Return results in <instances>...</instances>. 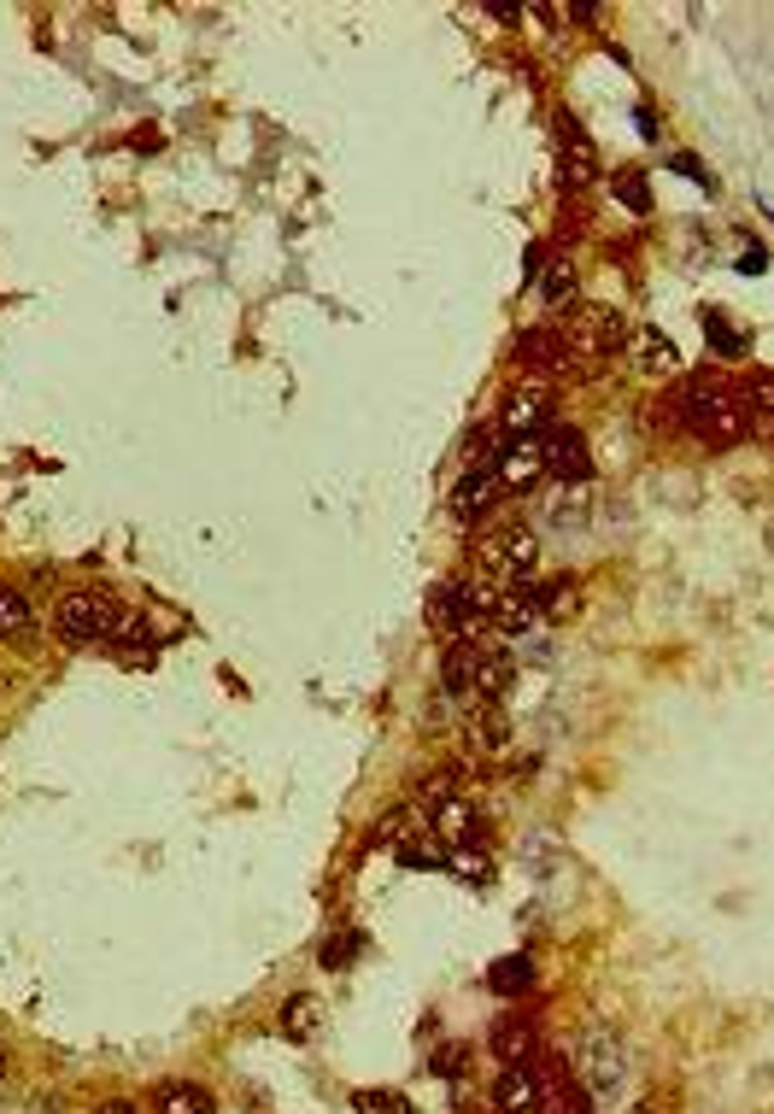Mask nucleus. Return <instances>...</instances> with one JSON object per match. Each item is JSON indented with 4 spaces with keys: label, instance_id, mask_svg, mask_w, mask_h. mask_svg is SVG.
Listing matches in <instances>:
<instances>
[{
    "label": "nucleus",
    "instance_id": "f257e3e1",
    "mask_svg": "<svg viewBox=\"0 0 774 1114\" xmlns=\"http://www.w3.org/2000/svg\"><path fill=\"white\" fill-rule=\"evenodd\" d=\"M675 423L693 428L704 446H739L751 435V405L721 382H686L675 400Z\"/></svg>",
    "mask_w": 774,
    "mask_h": 1114
},
{
    "label": "nucleus",
    "instance_id": "f03ea898",
    "mask_svg": "<svg viewBox=\"0 0 774 1114\" xmlns=\"http://www.w3.org/2000/svg\"><path fill=\"white\" fill-rule=\"evenodd\" d=\"M552 329L563 335V347H570V370L575 364L598 370L605 358L622 352V317H616L610 305H575L563 323H552Z\"/></svg>",
    "mask_w": 774,
    "mask_h": 1114
},
{
    "label": "nucleus",
    "instance_id": "7ed1b4c3",
    "mask_svg": "<svg viewBox=\"0 0 774 1114\" xmlns=\"http://www.w3.org/2000/svg\"><path fill=\"white\" fill-rule=\"evenodd\" d=\"M540 563V535L528 522H511V528H493L481 540V575H493L498 587H523Z\"/></svg>",
    "mask_w": 774,
    "mask_h": 1114
},
{
    "label": "nucleus",
    "instance_id": "20e7f679",
    "mask_svg": "<svg viewBox=\"0 0 774 1114\" xmlns=\"http://www.w3.org/2000/svg\"><path fill=\"white\" fill-rule=\"evenodd\" d=\"M112 593H94V587H71V593H59L54 598V633L65 645H94V640H106L112 633Z\"/></svg>",
    "mask_w": 774,
    "mask_h": 1114
},
{
    "label": "nucleus",
    "instance_id": "39448f33",
    "mask_svg": "<svg viewBox=\"0 0 774 1114\" xmlns=\"http://www.w3.org/2000/svg\"><path fill=\"white\" fill-rule=\"evenodd\" d=\"M487 605H493V593H481V587L452 575V581H440V587L428 593V628H440L446 640L475 633V628H487Z\"/></svg>",
    "mask_w": 774,
    "mask_h": 1114
},
{
    "label": "nucleus",
    "instance_id": "423d86ee",
    "mask_svg": "<svg viewBox=\"0 0 774 1114\" xmlns=\"http://www.w3.org/2000/svg\"><path fill=\"white\" fill-rule=\"evenodd\" d=\"M528 1073H535V1114H593L581 1079L570 1073V1061H563L558 1050H540L535 1061H528Z\"/></svg>",
    "mask_w": 774,
    "mask_h": 1114
},
{
    "label": "nucleus",
    "instance_id": "0eeeda50",
    "mask_svg": "<svg viewBox=\"0 0 774 1114\" xmlns=\"http://www.w3.org/2000/svg\"><path fill=\"white\" fill-rule=\"evenodd\" d=\"M581 1079H587L593 1096H616L628 1079V1056H622V1038L610 1026H587L581 1033Z\"/></svg>",
    "mask_w": 774,
    "mask_h": 1114
},
{
    "label": "nucleus",
    "instance_id": "6e6552de",
    "mask_svg": "<svg viewBox=\"0 0 774 1114\" xmlns=\"http://www.w3.org/2000/svg\"><path fill=\"white\" fill-rule=\"evenodd\" d=\"M552 410H558V387H552V382H540V375H528V382H516V387L505 393L498 428H505L511 440L540 435V428H552Z\"/></svg>",
    "mask_w": 774,
    "mask_h": 1114
},
{
    "label": "nucleus",
    "instance_id": "1a4fd4ad",
    "mask_svg": "<svg viewBox=\"0 0 774 1114\" xmlns=\"http://www.w3.org/2000/svg\"><path fill=\"white\" fill-rule=\"evenodd\" d=\"M493 475H498V487L505 493H528L546 475V446H540V435H523V440H505L498 446V464H493Z\"/></svg>",
    "mask_w": 774,
    "mask_h": 1114
},
{
    "label": "nucleus",
    "instance_id": "9d476101",
    "mask_svg": "<svg viewBox=\"0 0 774 1114\" xmlns=\"http://www.w3.org/2000/svg\"><path fill=\"white\" fill-rule=\"evenodd\" d=\"M511 358H516V364H523L528 375H540V382H552L558 370H570V347H563V335L552 329V323H540V329L516 335Z\"/></svg>",
    "mask_w": 774,
    "mask_h": 1114
},
{
    "label": "nucleus",
    "instance_id": "9b49d317",
    "mask_svg": "<svg viewBox=\"0 0 774 1114\" xmlns=\"http://www.w3.org/2000/svg\"><path fill=\"white\" fill-rule=\"evenodd\" d=\"M540 446H546V475H558V482H587L593 475L587 440L575 428H540Z\"/></svg>",
    "mask_w": 774,
    "mask_h": 1114
},
{
    "label": "nucleus",
    "instance_id": "f8f14e48",
    "mask_svg": "<svg viewBox=\"0 0 774 1114\" xmlns=\"http://www.w3.org/2000/svg\"><path fill=\"white\" fill-rule=\"evenodd\" d=\"M540 622V587L535 581H523V587H498L493 605H487V628L498 633H528Z\"/></svg>",
    "mask_w": 774,
    "mask_h": 1114
},
{
    "label": "nucleus",
    "instance_id": "ddd939ff",
    "mask_svg": "<svg viewBox=\"0 0 774 1114\" xmlns=\"http://www.w3.org/2000/svg\"><path fill=\"white\" fill-rule=\"evenodd\" d=\"M487 1044H493L498 1068H523V1061H535V1056H540V1026L528 1021V1015H498Z\"/></svg>",
    "mask_w": 774,
    "mask_h": 1114
},
{
    "label": "nucleus",
    "instance_id": "4468645a",
    "mask_svg": "<svg viewBox=\"0 0 774 1114\" xmlns=\"http://www.w3.org/2000/svg\"><path fill=\"white\" fill-rule=\"evenodd\" d=\"M475 640L481 633H458L440 651V693L446 698H470L475 705Z\"/></svg>",
    "mask_w": 774,
    "mask_h": 1114
},
{
    "label": "nucleus",
    "instance_id": "2eb2a0df",
    "mask_svg": "<svg viewBox=\"0 0 774 1114\" xmlns=\"http://www.w3.org/2000/svg\"><path fill=\"white\" fill-rule=\"evenodd\" d=\"M463 740H470L475 757H505L511 751V716L505 705H475L463 716Z\"/></svg>",
    "mask_w": 774,
    "mask_h": 1114
},
{
    "label": "nucleus",
    "instance_id": "dca6fc26",
    "mask_svg": "<svg viewBox=\"0 0 774 1114\" xmlns=\"http://www.w3.org/2000/svg\"><path fill=\"white\" fill-rule=\"evenodd\" d=\"M511 675H516L511 651L493 640H475V705H498L511 693Z\"/></svg>",
    "mask_w": 774,
    "mask_h": 1114
},
{
    "label": "nucleus",
    "instance_id": "f3484780",
    "mask_svg": "<svg viewBox=\"0 0 774 1114\" xmlns=\"http://www.w3.org/2000/svg\"><path fill=\"white\" fill-rule=\"evenodd\" d=\"M558 147H563V170H570L563 182L587 188V182L598 177V147H593V135L581 130L575 117H558Z\"/></svg>",
    "mask_w": 774,
    "mask_h": 1114
},
{
    "label": "nucleus",
    "instance_id": "a211bd4d",
    "mask_svg": "<svg viewBox=\"0 0 774 1114\" xmlns=\"http://www.w3.org/2000/svg\"><path fill=\"white\" fill-rule=\"evenodd\" d=\"M487 991L493 998H528V991H535V956L528 950L498 956V963L487 968Z\"/></svg>",
    "mask_w": 774,
    "mask_h": 1114
},
{
    "label": "nucleus",
    "instance_id": "6ab92c4d",
    "mask_svg": "<svg viewBox=\"0 0 774 1114\" xmlns=\"http://www.w3.org/2000/svg\"><path fill=\"white\" fill-rule=\"evenodd\" d=\"M323 1015H329V1009H323V998H312V991H294V998L282 1003V1038H294V1044H312L317 1033H323Z\"/></svg>",
    "mask_w": 774,
    "mask_h": 1114
},
{
    "label": "nucleus",
    "instance_id": "aec40b11",
    "mask_svg": "<svg viewBox=\"0 0 774 1114\" xmlns=\"http://www.w3.org/2000/svg\"><path fill=\"white\" fill-rule=\"evenodd\" d=\"M493 1109L498 1114H535V1073H528V1061H523V1068H498Z\"/></svg>",
    "mask_w": 774,
    "mask_h": 1114
},
{
    "label": "nucleus",
    "instance_id": "412c9836",
    "mask_svg": "<svg viewBox=\"0 0 774 1114\" xmlns=\"http://www.w3.org/2000/svg\"><path fill=\"white\" fill-rule=\"evenodd\" d=\"M498 493H505V487H498V475H481V470H470V475L458 482V493H452V517H458V522H475L481 510H487V505L498 499Z\"/></svg>",
    "mask_w": 774,
    "mask_h": 1114
},
{
    "label": "nucleus",
    "instance_id": "4be33fe9",
    "mask_svg": "<svg viewBox=\"0 0 774 1114\" xmlns=\"http://www.w3.org/2000/svg\"><path fill=\"white\" fill-rule=\"evenodd\" d=\"M159 1114H217L212 1091L194 1085V1079H165L159 1085Z\"/></svg>",
    "mask_w": 774,
    "mask_h": 1114
},
{
    "label": "nucleus",
    "instance_id": "5701e85b",
    "mask_svg": "<svg viewBox=\"0 0 774 1114\" xmlns=\"http://www.w3.org/2000/svg\"><path fill=\"white\" fill-rule=\"evenodd\" d=\"M633 364L651 370V375H663V370L681 364V352H675V340H669L663 329H633Z\"/></svg>",
    "mask_w": 774,
    "mask_h": 1114
},
{
    "label": "nucleus",
    "instance_id": "b1692460",
    "mask_svg": "<svg viewBox=\"0 0 774 1114\" xmlns=\"http://www.w3.org/2000/svg\"><path fill=\"white\" fill-rule=\"evenodd\" d=\"M0 633H7L12 645L36 640V616H30V598L19 587H0Z\"/></svg>",
    "mask_w": 774,
    "mask_h": 1114
},
{
    "label": "nucleus",
    "instance_id": "393cba45",
    "mask_svg": "<svg viewBox=\"0 0 774 1114\" xmlns=\"http://www.w3.org/2000/svg\"><path fill=\"white\" fill-rule=\"evenodd\" d=\"M698 317H704V340H710V347H716L721 358H745V347H751V340H745V329H733V317L721 312V305H704Z\"/></svg>",
    "mask_w": 774,
    "mask_h": 1114
},
{
    "label": "nucleus",
    "instance_id": "a878e982",
    "mask_svg": "<svg viewBox=\"0 0 774 1114\" xmlns=\"http://www.w3.org/2000/svg\"><path fill=\"white\" fill-rule=\"evenodd\" d=\"M106 640H112V645H159V633H153V616H147V610H124V605H117Z\"/></svg>",
    "mask_w": 774,
    "mask_h": 1114
},
{
    "label": "nucleus",
    "instance_id": "bb28decb",
    "mask_svg": "<svg viewBox=\"0 0 774 1114\" xmlns=\"http://www.w3.org/2000/svg\"><path fill=\"white\" fill-rule=\"evenodd\" d=\"M540 300L546 305H570L575 300V265L570 259H546V270H540Z\"/></svg>",
    "mask_w": 774,
    "mask_h": 1114
},
{
    "label": "nucleus",
    "instance_id": "cd10ccee",
    "mask_svg": "<svg viewBox=\"0 0 774 1114\" xmlns=\"http://www.w3.org/2000/svg\"><path fill=\"white\" fill-rule=\"evenodd\" d=\"M610 188H616V200H622L633 217H651V182H646V170H622V177H610Z\"/></svg>",
    "mask_w": 774,
    "mask_h": 1114
},
{
    "label": "nucleus",
    "instance_id": "c85d7f7f",
    "mask_svg": "<svg viewBox=\"0 0 774 1114\" xmlns=\"http://www.w3.org/2000/svg\"><path fill=\"white\" fill-rule=\"evenodd\" d=\"M570 610H581V587L570 575L546 581V587H540V616H552V622H558V616H570Z\"/></svg>",
    "mask_w": 774,
    "mask_h": 1114
},
{
    "label": "nucleus",
    "instance_id": "c756f323",
    "mask_svg": "<svg viewBox=\"0 0 774 1114\" xmlns=\"http://www.w3.org/2000/svg\"><path fill=\"white\" fill-rule=\"evenodd\" d=\"M358 950H364V938H358L352 927H340V933H329V938H323L317 963H323V968H329V974H335V968H352V956H358Z\"/></svg>",
    "mask_w": 774,
    "mask_h": 1114
},
{
    "label": "nucleus",
    "instance_id": "7c9ffc66",
    "mask_svg": "<svg viewBox=\"0 0 774 1114\" xmlns=\"http://www.w3.org/2000/svg\"><path fill=\"white\" fill-rule=\"evenodd\" d=\"M446 868L463 874L470 886H487V880H493V863L481 856V845H458V851H446Z\"/></svg>",
    "mask_w": 774,
    "mask_h": 1114
},
{
    "label": "nucleus",
    "instance_id": "2f4dec72",
    "mask_svg": "<svg viewBox=\"0 0 774 1114\" xmlns=\"http://www.w3.org/2000/svg\"><path fill=\"white\" fill-rule=\"evenodd\" d=\"M352 1109L358 1114H417L405 1091H352Z\"/></svg>",
    "mask_w": 774,
    "mask_h": 1114
},
{
    "label": "nucleus",
    "instance_id": "473e14b6",
    "mask_svg": "<svg viewBox=\"0 0 774 1114\" xmlns=\"http://www.w3.org/2000/svg\"><path fill=\"white\" fill-rule=\"evenodd\" d=\"M463 1061H470V1044H446V1050L428 1056V1073H440V1079H463Z\"/></svg>",
    "mask_w": 774,
    "mask_h": 1114
},
{
    "label": "nucleus",
    "instance_id": "72a5a7b5",
    "mask_svg": "<svg viewBox=\"0 0 774 1114\" xmlns=\"http://www.w3.org/2000/svg\"><path fill=\"white\" fill-rule=\"evenodd\" d=\"M745 405H756V410H769V417H774V370H763V375H751V382H745Z\"/></svg>",
    "mask_w": 774,
    "mask_h": 1114
},
{
    "label": "nucleus",
    "instance_id": "f704fd0d",
    "mask_svg": "<svg viewBox=\"0 0 774 1114\" xmlns=\"http://www.w3.org/2000/svg\"><path fill=\"white\" fill-rule=\"evenodd\" d=\"M675 170H686V177H693V182L704 188V194H710V188H716V177H710V170H704V165L693 159V153H675Z\"/></svg>",
    "mask_w": 774,
    "mask_h": 1114
},
{
    "label": "nucleus",
    "instance_id": "c9c22d12",
    "mask_svg": "<svg viewBox=\"0 0 774 1114\" xmlns=\"http://www.w3.org/2000/svg\"><path fill=\"white\" fill-rule=\"evenodd\" d=\"M763 270H769V259H763L756 247H745V252H739V277H763Z\"/></svg>",
    "mask_w": 774,
    "mask_h": 1114
},
{
    "label": "nucleus",
    "instance_id": "e433bc0d",
    "mask_svg": "<svg viewBox=\"0 0 774 1114\" xmlns=\"http://www.w3.org/2000/svg\"><path fill=\"white\" fill-rule=\"evenodd\" d=\"M633 124H640V135H646V142H658V117H651V106H640V112H633Z\"/></svg>",
    "mask_w": 774,
    "mask_h": 1114
},
{
    "label": "nucleus",
    "instance_id": "4c0bfd02",
    "mask_svg": "<svg viewBox=\"0 0 774 1114\" xmlns=\"http://www.w3.org/2000/svg\"><path fill=\"white\" fill-rule=\"evenodd\" d=\"M94 1114H142V1109H135V1103H124V1096H112V1103H100Z\"/></svg>",
    "mask_w": 774,
    "mask_h": 1114
},
{
    "label": "nucleus",
    "instance_id": "58836bf2",
    "mask_svg": "<svg viewBox=\"0 0 774 1114\" xmlns=\"http://www.w3.org/2000/svg\"><path fill=\"white\" fill-rule=\"evenodd\" d=\"M756 205H763V217H769V223H774V200H769V194H763V188H756Z\"/></svg>",
    "mask_w": 774,
    "mask_h": 1114
},
{
    "label": "nucleus",
    "instance_id": "ea45409f",
    "mask_svg": "<svg viewBox=\"0 0 774 1114\" xmlns=\"http://www.w3.org/2000/svg\"><path fill=\"white\" fill-rule=\"evenodd\" d=\"M7 1068H12V1061H7V1050H0V1079H7Z\"/></svg>",
    "mask_w": 774,
    "mask_h": 1114
},
{
    "label": "nucleus",
    "instance_id": "a19ab883",
    "mask_svg": "<svg viewBox=\"0 0 774 1114\" xmlns=\"http://www.w3.org/2000/svg\"><path fill=\"white\" fill-rule=\"evenodd\" d=\"M646 1114H651V1109H646Z\"/></svg>",
    "mask_w": 774,
    "mask_h": 1114
}]
</instances>
